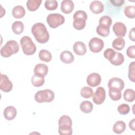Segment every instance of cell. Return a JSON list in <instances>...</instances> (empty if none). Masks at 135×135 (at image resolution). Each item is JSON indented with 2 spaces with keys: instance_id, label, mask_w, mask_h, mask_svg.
<instances>
[{
  "instance_id": "obj_1",
  "label": "cell",
  "mask_w": 135,
  "mask_h": 135,
  "mask_svg": "<svg viewBox=\"0 0 135 135\" xmlns=\"http://www.w3.org/2000/svg\"><path fill=\"white\" fill-rule=\"evenodd\" d=\"M31 32L38 43L44 44L48 42L50 35L44 24L42 23L34 24L32 27Z\"/></svg>"
},
{
  "instance_id": "obj_2",
  "label": "cell",
  "mask_w": 135,
  "mask_h": 135,
  "mask_svg": "<svg viewBox=\"0 0 135 135\" xmlns=\"http://www.w3.org/2000/svg\"><path fill=\"white\" fill-rule=\"evenodd\" d=\"M19 51L18 43L14 40H9L1 49V55L4 57H8L17 53Z\"/></svg>"
},
{
  "instance_id": "obj_3",
  "label": "cell",
  "mask_w": 135,
  "mask_h": 135,
  "mask_svg": "<svg viewBox=\"0 0 135 135\" xmlns=\"http://www.w3.org/2000/svg\"><path fill=\"white\" fill-rule=\"evenodd\" d=\"M20 44L24 54L26 55H32L35 53L36 45L29 36H23L20 40Z\"/></svg>"
},
{
  "instance_id": "obj_4",
  "label": "cell",
  "mask_w": 135,
  "mask_h": 135,
  "mask_svg": "<svg viewBox=\"0 0 135 135\" xmlns=\"http://www.w3.org/2000/svg\"><path fill=\"white\" fill-rule=\"evenodd\" d=\"M54 99V93L49 89L40 90L37 91L34 96L35 100L38 103L51 102Z\"/></svg>"
},
{
  "instance_id": "obj_5",
  "label": "cell",
  "mask_w": 135,
  "mask_h": 135,
  "mask_svg": "<svg viewBox=\"0 0 135 135\" xmlns=\"http://www.w3.org/2000/svg\"><path fill=\"white\" fill-rule=\"evenodd\" d=\"M46 21L50 27L55 28L64 23L65 18L60 14L52 13L47 15Z\"/></svg>"
},
{
  "instance_id": "obj_6",
  "label": "cell",
  "mask_w": 135,
  "mask_h": 135,
  "mask_svg": "<svg viewBox=\"0 0 135 135\" xmlns=\"http://www.w3.org/2000/svg\"><path fill=\"white\" fill-rule=\"evenodd\" d=\"M89 47L92 52L99 53L103 49L104 42L102 40L94 37L90 40L89 43Z\"/></svg>"
},
{
  "instance_id": "obj_7",
  "label": "cell",
  "mask_w": 135,
  "mask_h": 135,
  "mask_svg": "<svg viewBox=\"0 0 135 135\" xmlns=\"http://www.w3.org/2000/svg\"><path fill=\"white\" fill-rule=\"evenodd\" d=\"M92 97L93 101L95 104L98 105L102 104L106 97V93L104 89L101 86L98 87Z\"/></svg>"
},
{
  "instance_id": "obj_8",
  "label": "cell",
  "mask_w": 135,
  "mask_h": 135,
  "mask_svg": "<svg viewBox=\"0 0 135 135\" xmlns=\"http://www.w3.org/2000/svg\"><path fill=\"white\" fill-rule=\"evenodd\" d=\"M0 89L2 91L5 92H10L13 89V84L12 82L5 74H1Z\"/></svg>"
},
{
  "instance_id": "obj_9",
  "label": "cell",
  "mask_w": 135,
  "mask_h": 135,
  "mask_svg": "<svg viewBox=\"0 0 135 135\" xmlns=\"http://www.w3.org/2000/svg\"><path fill=\"white\" fill-rule=\"evenodd\" d=\"M101 76L97 73H92L90 74L86 78L87 84L92 87H95L99 85L101 83Z\"/></svg>"
},
{
  "instance_id": "obj_10",
  "label": "cell",
  "mask_w": 135,
  "mask_h": 135,
  "mask_svg": "<svg viewBox=\"0 0 135 135\" xmlns=\"http://www.w3.org/2000/svg\"><path fill=\"white\" fill-rule=\"evenodd\" d=\"M113 31L115 35L120 37H123L127 33V27L122 22H116L113 26Z\"/></svg>"
},
{
  "instance_id": "obj_11",
  "label": "cell",
  "mask_w": 135,
  "mask_h": 135,
  "mask_svg": "<svg viewBox=\"0 0 135 135\" xmlns=\"http://www.w3.org/2000/svg\"><path fill=\"white\" fill-rule=\"evenodd\" d=\"M108 86L109 88H117L121 91L124 87V83L120 78H112L109 80Z\"/></svg>"
},
{
  "instance_id": "obj_12",
  "label": "cell",
  "mask_w": 135,
  "mask_h": 135,
  "mask_svg": "<svg viewBox=\"0 0 135 135\" xmlns=\"http://www.w3.org/2000/svg\"><path fill=\"white\" fill-rule=\"evenodd\" d=\"M48 67L44 64H37L34 69V73L35 75L44 78L48 73Z\"/></svg>"
},
{
  "instance_id": "obj_13",
  "label": "cell",
  "mask_w": 135,
  "mask_h": 135,
  "mask_svg": "<svg viewBox=\"0 0 135 135\" xmlns=\"http://www.w3.org/2000/svg\"><path fill=\"white\" fill-rule=\"evenodd\" d=\"M73 50L74 53L78 55H83L86 52L85 44L81 41L76 42L73 46Z\"/></svg>"
},
{
  "instance_id": "obj_14",
  "label": "cell",
  "mask_w": 135,
  "mask_h": 135,
  "mask_svg": "<svg viewBox=\"0 0 135 135\" xmlns=\"http://www.w3.org/2000/svg\"><path fill=\"white\" fill-rule=\"evenodd\" d=\"M90 9L94 14H100L104 11V5L100 1H94L90 5Z\"/></svg>"
},
{
  "instance_id": "obj_15",
  "label": "cell",
  "mask_w": 135,
  "mask_h": 135,
  "mask_svg": "<svg viewBox=\"0 0 135 135\" xmlns=\"http://www.w3.org/2000/svg\"><path fill=\"white\" fill-rule=\"evenodd\" d=\"M74 7V5L73 1L71 0H64L61 2V9L64 14L71 13Z\"/></svg>"
},
{
  "instance_id": "obj_16",
  "label": "cell",
  "mask_w": 135,
  "mask_h": 135,
  "mask_svg": "<svg viewBox=\"0 0 135 135\" xmlns=\"http://www.w3.org/2000/svg\"><path fill=\"white\" fill-rule=\"evenodd\" d=\"M17 110L13 106L7 107L4 110L3 115L4 118L7 120H13L16 116Z\"/></svg>"
},
{
  "instance_id": "obj_17",
  "label": "cell",
  "mask_w": 135,
  "mask_h": 135,
  "mask_svg": "<svg viewBox=\"0 0 135 135\" xmlns=\"http://www.w3.org/2000/svg\"><path fill=\"white\" fill-rule=\"evenodd\" d=\"M61 61L65 64H70L73 62L74 57L73 54L69 51H64L62 52L60 56Z\"/></svg>"
},
{
  "instance_id": "obj_18",
  "label": "cell",
  "mask_w": 135,
  "mask_h": 135,
  "mask_svg": "<svg viewBox=\"0 0 135 135\" xmlns=\"http://www.w3.org/2000/svg\"><path fill=\"white\" fill-rule=\"evenodd\" d=\"M13 16L15 18H21L25 15V10L24 7L21 5L15 6L12 11Z\"/></svg>"
},
{
  "instance_id": "obj_19",
  "label": "cell",
  "mask_w": 135,
  "mask_h": 135,
  "mask_svg": "<svg viewBox=\"0 0 135 135\" xmlns=\"http://www.w3.org/2000/svg\"><path fill=\"white\" fill-rule=\"evenodd\" d=\"M41 0H28L26 3V6L30 11H36L41 5Z\"/></svg>"
},
{
  "instance_id": "obj_20",
  "label": "cell",
  "mask_w": 135,
  "mask_h": 135,
  "mask_svg": "<svg viewBox=\"0 0 135 135\" xmlns=\"http://www.w3.org/2000/svg\"><path fill=\"white\" fill-rule=\"evenodd\" d=\"M126 123L122 121H117L113 126V131L117 134H121L126 130Z\"/></svg>"
},
{
  "instance_id": "obj_21",
  "label": "cell",
  "mask_w": 135,
  "mask_h": 135,
  "mask_svg": "<svg viewBox=\"0 0 135 135\" xmlns=\"http://www.w3.org/2000/svg\"><path fill=\"white\" fill-rule=\"evenodd\" d=\"M109 95L113 101L119 100L121 98V91L117 88H109Z\"/></svg>"
},
{
  "instance_id": "obj_22",
  "label": "cell",
  "mask_w": 135,
  "mask_h": 135,
  "mask_svg": "<svg viewBox=\"0 0 135 135\" xmlns=\"http://www.w3.org/2000/svg\"><path fill=\"white\" fill-rule=\"evenodd\" d=\"M80 108L81 111L84 113H89L92 112L93 109L92 103L89 101H83L80 105Z\"/></svg>"
},
{
  "instance_id": "obj_23",
  "label": "cell",
  "mask_w": 135,
  "mask_h": 135,
  "mask_svg": "<svg viewBox=\"0 0 135 135\" xmlns=\"http://www.w3.org/2000/svg\"><path fill=\"white\" fill-rule=\"evenodd\" d=\"M38 57L40 60L45 62H49L52 57L51 52L46 50H41L39 52Z\"/></svg>"
},
{
  "instance_id": "obj_24",
  "label": "cell",
  "mask_w": 135,
  "mask_h": 135,
  "mask_svg": "<svg viewBox=\"0 0 135 135\" xmlns=\"http://www.w3.org/2000/svg\"><path fill=\"white\" fill-rule=\"evenodd\" d=\"M24 24L21 21H15L12 25V30L13 32L17 35L21 34L24 31Z\"/></svg>"
},
{
  "instance_id": "obj_25",
  "label": "cell",
  "mask_w": 135,
  "mask_h": 135,
  "mask_svg": "<svg viewBox=\"0 0 135 135\" xmlns=\"http://www.w3.org/2000/svg\"><path fill=\"white\" fill-rule=\"evenodd\" d=\"M112 47L117 50H122L125 45V41L122 37H118L114 39L112 44Z\"/></svg>"
},
{
  "instance_id": "obj_26",
  "label": "cell",
  "mask_w": 135,
  "mask_h": 135,
  "mask_svg": "<svg viewBox=\"0 0 135 135\" xmlns=\"http://www.w3.org/2000/svg\"><path fill=\"white\" fill-rule=\"evenodd\" d=\"M124 61V56L120 52H116L113 59L110 61V62L115 66L121 65Z\"/></svg>"
},
{
  "instance_id": "obj_27",
  "label": "cell",
  "mask_w": 135,
  "mask_h": 135,
  "mask_svg": "<svg viewBox=\"0 0 135 135\" xmlns=\"http://www.w3.org/2000/svg\"><path fill=\"white\" fill-rule=\"evenodd\" d=\"M86 25V21L83 18H77L73 20V26L74 28L77 30H82L85 27Z\"/></svg>"
},
{
  "instance_id": "obj_28",
  "label": "cell",
  "mask_w": 135,
  "mask_h": 135,
  "mask_svg": "<svg viewBox=\"0 0 135 135\" xmlns=\"http://www.w3.org/2000/svg\"><path fill=\"white\" fill-rule=\"evenodd\" d=\"M123 98L125 101L132 102L135 99V92L134 91L131 89H128L125 90L123 93Z\"/></svg>"
},
{
  "instance_id": "obj_29",
  "label": "cell",
  "mask_w": 135,
  "mask_h": 135,
  "mask_svg": "<svg viewBox=\"0 0 135 135\" xmlns=\"http://www.w3.org/2000/svg\"><path fill=\"white\" fill-rule=\"evenodd\" d=\"M96 32L99 35L103 37H107L110 33V28L106 26L99 24L97 27Z\"/></svg>"
},
{
  "instance_id": "obj_30",
  "label": "cell",
  "mask_w": 135,
  "mask_h": 135,
  "mask_svg": "<svg viewBox=\"0 0 135 135\" xmlns=\"http://www.w3.org/2000/svg\"><path fill=\"white\" fill-rule=\"evenodd\" d=\"M58 132L61 135H71L72 134V126L66 125L59 126Z\"/></svg>"
},
{
  "instance_id": "obj_31",
  "label": "cell",
  "mask_w": 135,
  "mask_h": 135,
  "mask_svg": "<svg viewBox=\"0 0 135 135\" xmlns=\"http://www.w3.org/2000/svg\"><path fill=\"white\" fill-rule=\"evenodd\" d=\"M31 82L33 86L35 87H40L44 84L45 82V79L44 78L40 77L34 74L32 77Z\"/></svg>"
},
{
  "instance_id": "obj_32",
  "label": "cell",
  "mask_w": 135,
  "mask_h": 135,
  "mask_svg": "<svg viewBox=\"0 0 135 135\" xmlns=\"http://www.w3.org/2000/svg\"><path fill=\"white\" fill-rule=\"evenodd\" d=\"M81 95L84 98H90L93 96L94 92L91 88L89 86L83 87L80 92Z\"/></svg>"
},
{
  "instance_id": "obj_33",
  "label": "cell",
  "mask_w": 135,
  "mask_h": 135,
  "mask_svg": "<svg viewBox=\"0 0 135 135\" xmlns=\"http://www.w3.org/2000/svg\"><path fill=\"white\" fill-rule=\"evenodd\" d=\"M125 15L129 18H134L135 16V6L129 5L126 6L124 9Z\"/></svg>"
},
{
  "instance_id": "obj_34",
  "label": "cell",
  "mask_w": 135,
  "mask_h": 135,
  "mask_svg": "<svg viewBox=\"0 0 135 135\" xmlns=\"http://www.w3.org/2000/svg\"><path fill=\"white\" fill-rule=\"evenodd\" d=\"M59 126L62 125H66L72 126V121L71 118L66 115H64L61 116L58 121Z\"/></svg>"
},
{
  "instance_id": "obj_35",
  "label": "cell",
  "mask_w": 135,
  "mask_h": 135,
  "mask_svg": "<svg viewBox=\"0 0 135 135\" xmlns=\"http://www.w3.org/2000/svg\"><path fill=\"white\" fill-rule=\"evenodd\" d=\"M44 6L49 11L55 10L58 6L57 2L54 0L46 1L44 3Z\"/></svg>"
},
{
  "instance_id": "obj_36",
  "label": "cell",
  "mask_w": 135,
  "mask_h": 135,
  "mask_svg": "<svg viewBox=\"0 0 135 135\" xmlns=\"http://www.w3.org/2000/svg\"><path fill=\"white\" fill-rule=\"evenodd\" d=\"M135 62H132L130 63L129 66L128 71V78L132 82H135Z\"/></svg>"
},
{
  "instance_id": "obj_37",
  "label": "cell",
  "mask_w": 135,
  "mask_h": 135,
  "mask_svg": "<svg viewBox=\"0 0 135 135\" xmlns=\"http://www.w3.org/2000/svg\"><path fill=\"white\" fill-rule=\"evenodd\" d=\"M112 23L111 18L109 16H103L99 20V24L106 26L108 27H110V26Z\"/></svg>"
},
{
  "instance_id": "obj_38",
  "label": "cell",
  "mask_w": 135,
  "mask_h": 135,
  "mask_svg": "<svg viewBox=\"0 0 135 135\" xmlns=\"http://www.w3.org/2000/svg\"><path fill=\"white\" fill-rule=\"evenodd\" d=\"M118 112L122 115L127 114L130 112V107L128 104L126 103H123L120 104L117 108Z\"/></svg>"
},
{
  "instance_id": "obj_39",
  "label": "cell",
  "mask_w": 135,
  "mask_h": 135,
  "mask_svg": "<svg viewBox=\"0 0 135 135\" xmlns=\"http://www.w3.org/2000/svg\"><path fill=\"white\" fill-rule=\"evenodd\" d=\"M115 53H116V52L114 51V50H113L112 49L109 48L106 49L104 51L103 53V55L106 59L110 61L113 59V57L115 55Z\"/></svg>"
},
{
  "instance_id": "obj_40",
  "label": "cell",
  "mask_w": 135,
  "mask_h": 135,
  "mask_svg": "<svg viewBox=\"0 0 135 135\" xmlns=\"http://www.w3.org/2000/svg\"><path fill=\"white\" fill-rule=\"evenodd\" d=\"M73 19L77 18H81L85 20V21L88 18V15L85 12L82 11V10H78L73 15Z\"/></svg>"
},
{
  "instance_id": "obj_41",
  "label": "cell",
  "mask_w": 135,
  "mask_h": 135,
  "mask_svg": "<svg viewBox=\"0 0 135 135\" xmlns=\"http://www.w3.org/2000/svg\"><path fill=\"white\" fill-rule=\"evenodd\" d=\"M135 46L134 45H132L130 46L127 50V55H128V57L132 58V59H134L135 58Z\"/></svg>"
},
{
  "instance_id": "obj_42",
  "label": "cell",
  "mask_w": 135,
  "mask_h": 135,
  "mask_svg": "<svg viewBox=\"0 0 135 135\" xmlns=\"http://www.w3.org/2000/svg\"><path fill=\"white\" fill-rule=\"evenodd\" d=\"M110 2L113 4V5L115 6H120L124 2L123 0H114V1H110Z\"/></svg>"
},
{
  "instance_id": "obj_43",
  "label": "cell",
  "mask_w": 135,
  "mask_h": 135,
  "mask_svg": "<svg viewBox=\"0 0 135 135\" xmlns=\"http://www.w3.org/2000/svg\"><path fill=\"white\" fill-rule=\"evenodd\" d=\"M134 27H133L129 32V37L130 40H131L132 41H135V33H134Z\"/></svg>"
},
{
  "instance_id": "obj_44",
  "label": "cell",
  "mask_w": 135,
  "mask_h": 135,
  "mask_svg": "<svg viewBox=\"0 0 135 135\" xmlns=\"http://www.w3.org/2000/svg\"><path fill=\"white\" fill-rule=\"evenodd\" d=\"M129 126L130 129H131L133 131L135 130V119H133L129 122Z\"/></svg>"
}]
</instances>
